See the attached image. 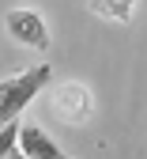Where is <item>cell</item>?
Segmentation results:
<instances>
[{"label": "cell", "instance_id": "obj_1", "mask_svg": "<svg viewBox=\"0 0 147 159\" xmlns=\"http://www.w3.org/2000/svg\"><path fill=\"white\" fill-rule=\"evenodd\" d=\"M49 80H53L49 65H34L27 72H15L8 80H0V129L11 125V121H19V114L49 87Z\"/></svg>", "mask_w": 147, "mask_h": 159}, {"label": "cell", "instance_id": "obj_2", "mask_svg": "<svg viewBox=\"0 0 147 159\" xmlns=\"http://www.w3.org/2000/svg\"><path fill=\"white\" fill-rule=\"evenodd\" d=\"M49 110H53L57 121L79 129V125H87L91 114H94V95H91V87H83V84H76V80H68V84H60V87L53 91Z\"/></svg>", "mask_w": 147, "mask_h": 159}, {"label": "cell", "instance_id": "obj_3", "mask_svg": "<svg viewBox=\"0 0 147 159\" xmlns=\"http://www.w3.org/2000/svg\"><path fill=\"white\" fill-rule=\"evenodd\" d=\"M4 30H8L11 42L27 46V49H38V53L49 49V27L34 8H11L4 15Z\"/></svg>", "mask_w": 147, "mask_h": 159}, {"label": "cell", "instance_id": "obj_4", "mask_svg": "<svg viewBox=\"0 0 147 159\" xmlns=\"http://www.w3.org/2000/svg\"><path fill=\"white\" fill-rule=\"evenodd\" d=\"M19 152H23L27 159H76L68 152H60L57 140L41 125H23V129H19Z\"/></svg>", "mask_w": 147, "mask_h": 159}, {"label": "cell", "instance_id": "obj_5", "mask_svg": "<svg viewBox=\"0 0 147 159\" xmlns=\"http://www.w3.org/2000/svg\"><path fill=\"white\" fill-rule=\"evenodd\" d=\"M87 8L106 23H128L136 11V0H87Z\"/></svg>", "mask_w": 147, "mask_h": 159}, {"label": "cell", "instance_id": "obj_6", "mask_svg": "<svg viewBox=\"0 0 147 159\" xmlns=\"http://www.w3.org/2000/svg\"><path fill=\"white\" fill-rule=\"evenodd\" d=\"M19 129H23L19 121H11V125H4V129H0V159H4V155H11V152L19 148Z\"/></svg>", "mask_w": 147, "mask_h": 159}, {"label": "cell", "instance_id": "obj_7", "mask_svg": "<svg viewBox=\"0 0 147 159\" xmlns=\"http://www.w3.org/2000/svg\"><path fill=\"white\" fill-rule=\"evenodd\" d=\"M4 159H27V155H23V152H11V155H4Z\"/></svg>", "mask_w": 147, "mask_h": 159}]
</instances>
